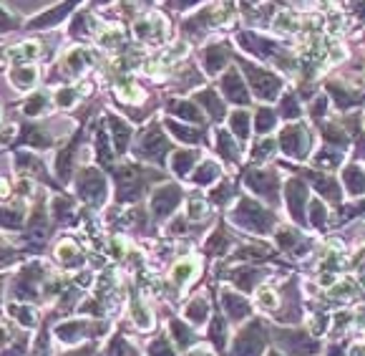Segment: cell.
Listing matches in <instances>:
<instances>
[{"label":"cell","mask_w":365,"mask_h":356,"mask_svg":"<svg viewBox=\"0 0 365 356\" xmlns=\"http://www.w3.org/2000/svg\"><path fill=\"white\" fill-rule=\"evenodd\" d=\"M36 56H38V43H23L5 51V59H15V61H31Z\"/></svg>","instance_id":"1"},{"label":"cell","mask_w":365,"mask_h":356,"mask_svg":"<svg viewBox=\"0 0 365 356\" xmlns=\"http://www.w3.org/2000/svg\"><path fill=\"white\" fill-rule=\"evenodd\" d=\"M164 20L161 18H149V20H144V23H138L136 25V33L141 36V38H159L156 33H164Z\"/></svg>","instance_id":"2"},{"label":"cell","mask_w":365,"mask_h":356,"mask_svg":"<svg viewBox=\"0 0 365 356\" xmlns=\"http://www.w3.org/2000/svg\"><path fill=\"white\" fill-rule=\"evenodd\" d=\"M13 81H15V84L18 86H33V81H36V71L33 68H18L15 71V76H13Z\"/></svg>","instance_id":"3"},{"label":"cell","mask_w":365,"mask_h":356,"mask_svg":"<svg viewBox=\"0 0 365 356\" xmlns=\"http://www.w3.org/2000/svg\"><path fill=\"white\" fill-rule=\"evenodd\" d=\"M10 313H15V316H18V321H23L25 326H33V323H36L33 313L28 311V308H18V306H10Z\"/></svg>","instance_id":"4"},{"label":"cell","mask_w":365,"mask_h":356,"mask_svg":"<svg viewBox=\"0 0 365 356\" xmlns=\"http://www.w3.org/2000/svg\"><path fill=\"white\" fill-rule=\"evenodd\" d=\"M191 270H194V263H191V260H189L186 265H184V263H182V265H177V270H174L177 283H184V281L189 278V273H191Z\"/></svg>","instance_id":"5"},{"label":"cell","mask_w":365,"mask_h":356,"mask_svg":"<svg viewBox=\"0 0 365 356\" xmlns=\"http://www.w3.org/2000/svg\"><path fill=\"white\" fill-rule=\"evenodd\" d=\"M189 210H191L194 217H202V215H204V202H202V200H191V202H189Z\"/></svg>","instance_id":"6"},{"label":"cell","mask_w":365,"mask_h":356,"mask_svg":"<svg viewBox=\"0 0 365 356\" xmlns=\"http://www.w3.org/2000/svg\"><path fill=\"white\" fill-rule=\"evenodd\" d=\"M260 300H262V306L267 303V306H274V298H272V291H262L260 293Z\"/></svg>","instance_id":"7"},{"label":"cell","mask_w":365,"mask_h":356,"mask_svg":"<svg viewBox=\"0 0 365 356\" xmlns=\"http://www.w3.org/2000/svg\"><path fill=\"white\" fill-rule=\"evenodd\" d=\"M5 195H8V184L0 182V197H5Z\"/></svg>","instance_id":"8"}]
</instances>
